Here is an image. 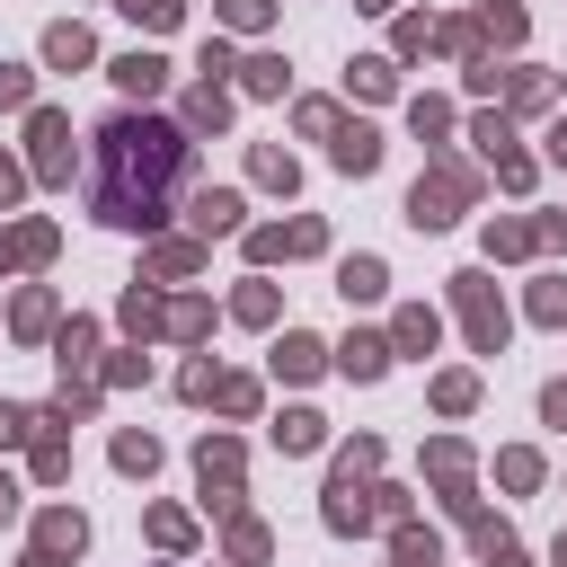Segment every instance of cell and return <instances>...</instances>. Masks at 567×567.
<instances>
[{"instance_id": "obj_25", "label": "cell", "mask_w": 567, "mask_h": 567, "mask_svg": "<svg viewBox=\"0 0 567 567\" xmlns=\"http://www.w3.org/2000/svg\"><path fill=\"white\" fill-rule=\"evenodd\" d=\"M230 558H239V567H257V558H266V523L230 514Z\"/></svg>"}, {"instance_id": "obj_24", "label": "cell", "mask_w": 567, "mask_h": 567, "mask_svg": "<svg viewBox=\"0 0 567 567\" xmlns=\"http://www.w3.org/2000/svg\"><path fill=\"white\" fill-rule=\"evenodd\" d=\"M9 319H18V337H44V328H53V292H18Z\"/></svg>"}, {"instance_id": "obj_20", "label": "cell", "mask_w": 567, "mask_h": 567, "mask_svg": "<svg viewBox=\"0 0 567 567\" xmlns=\"http://www.w3.org/2000/svg\"><path fill=\"white\" fill-rule=\"evenodd\" d=\"M195 257H204V239H159L151 248V275H195Z\"/></svg>"}, {"instance_id": "obj_44", "label": "cell", "mask_w": 567, "mask_h": 567, "mask_svg": "<svg viewBox=\"0 0 567 567\" xmlns=\"http://www.w3.org/2000/svg\"><path fill=\"white\" fill-rule=\"evenodd\" d=\"M549 159H567V115H558V124H549Z\"/></svg>"}, {"instance_id": "obj_48", "label": "cell", "mask_w": 567, "mask_h": 567, "mask_svg": "<svg viewBox=\"0 0 567 567\" xmlns=\"http://www.w3.org/2000/svg\"><path fill=\"white\" fill-rule=\"evenodd\" d=\"M558 567H567V532H558Z\"/></svg>"}, {"instance_id": "obj_19", "label": "cell", "mask_w": 567, "mask_h": 567, "mask_svg": "<svg viewBox=\"0 0 567 567\" xmlns=\"http://www.w3.org/2000/svg\"><path fill=\"white\" fill-rule=\"evenodd\" d=\"M248 168H257V186H284V195H292V177H301V168H292V151H275V142H257V159H248Z\"/></svg>"}, {"instance_id": "obj_12", "label": "cell", "mask_w": 567, "mask_h": 567, "mask_svg": "<svg viewBox=\"0 0 567 567\" xmlns=\"http://www.w3.org/2000/svg\"><path fill=\"white\" fill-rule=\"evenodd\" d=\"M337 372H346V381H381V372H390V337H346V346H337Z\"/></svg>"}, {"instance_id": "obj_21", "label": "cell", "mask_w": 567, "mask_h": 567, "mask_svg": "<svg viewBox=\"0 0 567 567\" xmlns=\"http://www.w3.org/2000/svg\"><path fill=\"white\" fill-rule=\"evenodd\" d=\"M115 470L151 478V470H159V443H151V434H115Z\"/></svg>"}, {"instance_id": "obj_35", "label": "cell", "mask_w": 567, "mask_h": 567, "mask_svg": "<svg viewBox=\"0 0 567 567\" xmlns=\"http://www.w3.org/2000/svg\"><path fill=\"white\" fill-rule=\"evenodd\" d=\"M390 80H399L390 62H354V80H346V89H363V97H390Z\"/></svg>"}, {"instance_id": "obj_3", "label": "cell", "mask_w": 567, "mask_h": 567, "mask_svg": "<svg viewBox=\"0 0 567 567\" xmlns=\"http://www.w3.org/2000/svg\"><path fill=\"white\" fill-rule=\"evenodd\" d=\"M452 301H461V319H470V346L496 354V346H505V301H496V284H487V275H452Z\"/></svg>"}, {"instance_id": "obj_41", "label": "cell", "mask_w": 567, "mask_h": 567, "mask_svg": "<svg viewBox=\"0 0 567 567\" xmlns=\"http://www.w3.org/2000/svg\"><path fill=\"white\" fill-rule=\"evenodd\" d=\"M540 416H549V425H567V381H549V390H540Z\"/></svg>"}, {"instance_id": "obj_14", "label": "cell", "mask_w": 567, "mask_h": 567, "mask_svg": "<svg viewBox=\"0 0 567 567\" xmlns=\"http://www.w3.org/2000/svg\"><path fill=\"white\" fill-rule=\"evenodd\" d=\"M80 540H89L80 514H44V523H35V558H80Z\"/></svg>"}, {"instance_id": "obj_9", "label": "cell", "mask_w": 567, "mask_h": 567, "mask_svg": "<svg viewBox=\"0 0 567 567\" xmlns=\"http://www.w3.org/2000/svg\"><path fill=\"white\" fill-rule=\"evenodd\" d=\"M328 151H337V168H346V177H372V168H381V133H372V124H337V133H328Z\"/></svg>"}, {"instance_id": "obj_23", "label": "cell", "mask_w": 567, "mask_h": 567, "mask_svg": "<svg viewBox=\"0 0 567 567\" xmlns=\"http://www.w3.org/2000/svg\"><path fill=\"white\" fill-rule=\"evenodd\" d=\"M230 319L266 328V319H275V292H266V284H239V292H230Z\"/></svg>"}, {"instance_id": "obj_18", "label": "cell", "mask_w": 567, "mask_h": 567, "mask_svg": "<svg viewBox=\"0 0 567 567\" xmlns=\"http://www.w3.org/2000/svg\"><path fill=\"white\" fill-rule=\"evenodd\" d=\"M319 434H328V425H319L310 408H284V416H275V443H284V452H319Z\"/></svg>"}, {"instance_id": "obj_40", "label": "cell", "mask_w": 567, "mask_h": 567, "mask_svg": "<svg viewBox=\"0 0 567 567\" xmlns=\"http://www.w3.org/2000/svg\"><path fill=\"white\" fill-rule=\"evenodd\" d=\"M27 425H35V416H27L18 399H0V443H27Z\"/></svg>"}, {"instance_id": "obj_34", "label": "cell", "mask_w": 567, "mask_h": 567, "mask_svg": "<svg viewBox=\"0 0 567 567\" xmlns=\"http://www.w3.org/2000/svg\"><path fill=\"white\" fill-rule=\"evenodd\" d=\"M115 9H124V18H142L151 35H159V27H177V0H115Z\"/></svg>"}, {"instance_id": "obj_42", "label": "cell", "mask_w": 567, "mask_h": 567, "mask_svg": "<svg viewBox=\"0 0 567 567\" xmlns=\"http://www.w3.org/2000/svg\"><path fill=\"white\" fill-rule=\"evenodd\" d=\"M487 567H523V549H514V540H496V549H487Z\"/></svg>"}, {"instance_id": "obj_17", "label": "cell", "mask_w": 567, "mask_h": 567, "mask_svg": "<svg viewBox=\"0 0 567 567\" xmlns=\"http://www.w3.org/2000/svg\"><path fill=\"white\" fill-rule=\"evenodd\" d=\"M390 354H434V310H399V328H390Z\"/></svg>"}, {"instance_id": "obj_10", "label": "cell", "mask_w": 567, "mask_h": 567, "mask_svg": "<svg viewBox=\"0 0 567 567\" xmlns=\"http://www.w3.org/2000/svg\"><path fill=\"white\" fill-rule=\"evenodd\" d=\"M115 89H124V97H159V89H168V62L133 44V53H115Z\"/></svg>"}, {"instance_id": "obj_4", "label": "cell", "mask_w": 567, "mask_h": 567, "mask_svg": "<svg viewBox=\"0 0 567 567\" xmlns=\"http://www.w3.org/2000/svg\"><path fill=\"white\" fill-rule=\"evenodd\" d=\"M27 142H35V177H44V186H62V177H71V115H62V106H35Z\"/></svg>"}, {"instance_id": "obj_33", "label": "cell", "mask_w": 567, "mask_h": 567, "mask_svg": "<svg viewBox=\"0 0 567 567\" xmlns=\"http://www.w3.org/2000/svg\"><path fill=\"white\" fill-rule=\"evenodd\" d=\"M266 18H275V0H221V27H239V35L266 27Z\"/></svg>"}, {"instance_id": "obj_1", "label": "cell", "mask_w": 567, "mask_h": 567, "mask_svg": "<svg viewBox=\"0 0 567 567\" xmlns=\"http://www.w3.org/2000/svg\"><path fill=\"white\" fill-rule=\"evenodd\" d=\"M186 159H195V133H186V124L133 115V106L106 115V124H97V177H89L97 221H115V230H159Z\"/></svg>"}, {"instance_id": "obj_26", "label": "cell", "mask_w": 567, "mask_h": 567, "mask_svg": "<svg viewBox=\"0 0 567 567\" xmlns=\"http://www.w3.org/2000/svg\"><path fill=\"white\" fill-rule=\"evenodd\" d=\"M532 239H540V230H532V221H496V230H487V257H523V248H532Z\"/></svg>"}, {"instance_id": "obj_5", "label": "cell", "mask_w": 567, "mask_h": 567, "mask_svg": "<svg viewBox=\"0 0 567 567\" xmlns=\"http://www.w3.org/2000/svg\"><path fill=\"white\" fill-rule=\"evenodd\" d=\"M319 248H328V230H319L310 213L284 221V230H248V257H257V266H266V257H319Z\"/></svg>"}, {"instance_id": "obj_11", "label": "cell", "mask_w": 567, "mask_h": 567, "mask_svg": "<svg viewBox=\"0 0 567 567\" xmlns=\"http://www.w3.org/2000/svg\"><path fill=\"white\" fill-rule=\"evenodd\" d=\"M53 257V221H9L0 230V266H44Z\"/></svg>"}, {"instance_id": "obj_36", "label": "cell", "mask_w": 567, "mask_h": 567, "mask_svg": "<svg viewBox=\"0 0 567 567\" xmlns=\"http://www.w3.org/2000/svg\"><path fill=\"white\" fill-rule=\"evenodd\" d=\"M408 124H416V133H452V106H443V97H416Z\"/></svg>"}, {"instance_id": "obj_32", "label": "cell", "mask_w": 567, "mask_h": 567, "mask_svg": "<svg viewBox=\"0 0 567 567\" xmlns=\"http://www.w3.org/2000/svg\"><path fill=\"white\" fill-rule=\"evenodd\" d=\"M532 319H549V328H558V319H567V275H549V284H540V292H532Z\"/></svg>"}, {"instance_id": "obj_43", "label": "cell", "mask_w": 567, "mask_h": 567, "mask_svg": "<svg viewBox=\"0 0 567 567\" xmlns=\"http://www.w3.org/2000/svg\"><path fill=\"white\" fill-rule=\"evenodd\" d=\"M9 195H18V159H0V204H9Z\"/></svg>"}, {"instance_id": "obj_37", "label": "cell", "mask_w": 567, "mask_h": 567, "mask_svg": "<svg viewBox=\"0 0 567 567\" xmlns=\"http://www.w3.org/2000/svg\"><path fill=\"white\" fill-rule=\"evenodd\" d=\"M496 478H505V487H532V478H540V452H505Z\"/></svg>"}, {"instance_id": "obj_29", "label": "cell", "mask_w": 567, "mask_h": 567, "mask_svg": "<svg viewBox=\"0 0 567 567\" xmlns=\"http://www.w3.org/2000/svg\"><path fill=\"white\" fill-rule=\"evenodd\" d=\"M434 549H443L434 532H416V523H399V567H434Z\"/></svg>"}, {"instance_id": "obj_27", "label": "cell", "mask_w": 567, "mask_h": 567, "mask_svg": "<svg viewBox=\"0 0 567 567\" xmlns=\"http://www.w3.org/2000/svg\"><path fill=\"white\" fill-rule=\"evenodd\" d=\"M159 319H168V301H151V292H124V328H133V337H151Z\"/></svg>"}, {"instance_id": "obj_22", "label": "cell", "mask_w": 567, "mask_h": 567, "mask_svg": "<svg viewBox=\"0 0 567 567\" xmlns=\"http://www.w3.org/2000/svg\"><path fill=\"white\" fill-rule=\"evenodd\" d=\"M239 80H248V97H284V62H275V53L239 62Z\"/></svg>"}, {"instance_id": "obj_8", "label": "cell", "mask_w": 567, "mask_h": 567, "mask_svg": "<svg viewBox=\"0 0 567 567\" xmlns=\"http://www.w3.org/2000/svg\"><path fill=\"white\" fill-rule=\"evenodd\" d=\"M177 124H186V133H221V124H230V89H221V80H195L186 106H177Z\"/></svg>"}, {"instance_id": "obj_46", "label": "cell", "mask_w": 567, "mask_h": 567, "mask_svg": "<svg viewBox=\"0 0 567 567\" xmlns=\"http://www.w3.org/2000/svg\"><path fill=\"white\" fill-rule=\"evenodd\" d=\"M354 9H372V18H381V9H399V0H354Z\"/></svg>"}, {"instance_id": "obj_47", "label": "cell", "mask_w": 567, "mask_h": 567, "mask_svg": "<svg viewBox=\"0 0 567 567\" xmlns=\"http://www.w3.org/2000/svg\"><path fill=\"white\" fill-rule=\"evenodd\" d=\"M27 567H62V558H35V549H27Z\"/></svg>"}, {"instance_id": "obj_15", "label": "cell", "mask_w": 567, "mask_h": 567, "mask_svg": "<svg viewBox=\"0 0 567 567\" xmlns=\"http://www.w3.org/2000/svg\"><path fill=\"white\" fill-rule=\"evenodd\" d=\"M89 53H97V44H89V27H80V18H62V27L44 35V62H53V71H80Z\"/></svg>"}, {"instance_id": "obj_31", "label": "cell", "mask_w": 567, "mask_h": 567, "mask_svg": "<svg viewBox=\"0 0 567 567\" xmlns=\"http://www.w3.org/2000/svg\"><path fill=\"white\" fill-rule=\"evenodd\" d=\"M470 399H478V381H470V372H443V381H434V408H452V416H461Z\"/></svg>"}, {"instance_id": "obj_39", "label": "cell", "mask_w": 567, "mask_h": 567, "mask_svg": "<svg viewBox=\"0 0 567 567\" xmlns=\"http://www.w3.org/2000/svg\"><path fill=\"white\" fill-rule=\"evenodd\" d=\"M71 470V443H35V478H62Z\"/></svg>"}, {"instance_id": "obj_45", "label": "cell", "mask_w": 567, "mask_h": 567, "mask_svg": "<svg viewBox=\"0 0 567 567\" xmlns=\"http://www.w3.org/2000/svg\"><path fill=\"white\" fill-rule=\"evenodd\" d=\"M9 514H18V487H9V478H0V523H9Z\"/></svg>"}, {"instance_id": "obj_6", "label": "cell", "mask_w": 567, "mask_h": 567, "mask_svg": "<svg viewBox=\"0 0 567 567\" xmlns=\"http://www.w3.org/2000/svg\"><path fill=\"white\" fill-rule=\"evenodd\" d=\"M195 470H204V496H213V505H239V443H230V434H204Z\"/></svg>"}, {"instance_id": "obj_16", "label": "cell", "mask_w": 567, "mask_h": 567, "mask_svg": "<svg viewBox=\"0 0 567 567\" xmlns=\"http://www.w3.org/2000/svg\"><path fill=\"white\" fill-rule=\"evenodd\" d=\"M381 284H390L381 257H346V266H337V292H346V301H381Z\"/></svg>"}, {"instance_id": "obj_28", "label": "cell", "mask_w": 567, "mask_h": 567, "mask_svg": "<svg viewBox=\"0 0 567 567\" xmlns=\"http://www.w3.org/2000/svg\"><path fill=\"white\" fill-rule=\"evenodd\" d=\"M151 540H159V549H186V540H195V523H186L177 505H159V514H151Z\"/></svg>"}, {"instance_id": "obj_30", "label": "cell", "mask_w": 567, "mask_h": 567, "mask_svg": "<svg viewBox=\"0 0 567 567\" xmlns=\"http://www.w3.org/2000/svg\"><path fill=\"white\" fill-rule=\"evenodd\" d=\"M89 346H97V328H89V319H71V328H62V372H80V363H89Z\"/></svg>"}, {"instance_id": "obj_13", "label": "cell", "mask_w": 567, "mask_h": 567, "mask_svg": "<svg viewBox=\"0 0 567 567\" xmlns=\"http://www.w3.org/2000/svg\"><path fill=\"white\" fill-rule=\"evenodd\" d=\"M319 363H328V346H319V337H301V328H284V346H275V372H284V381H310Z\"/></svg>"}, {"instance_id": "obj_2", "label": "cell", "mask_w": 567, "mask_h": 567, "mask_svg": "<svg viewBox=\"0 0 567 567\" xmlns=\"http://www.w3.org/2000/svg\"><path fill=\"white\" fill-rule=\"evenodd\" d=\"M470 195H478V177L443 159V168H425V177H416V195H408V221H416V230H443V221H461V204H470Z\"/></svg>"}, {"instance_id": "obj_38", "label": "cell", "mask_w": 567, "mask_h": 567, "mask_svg": "<svg viewBox=\"0 0 567 567\" xmlns=\"http://www.w3.org/2000/svg\"><path fill=\"white\" fill-rule=\"evenodd\" d=\"M27 97H35V80H27L18 62H0V106H27Z\"/></svg>"}, {"instance_id": "obj_7", "label": "cell", "mask_w": 567, "mask_h": 567, "mask_svg": "<svg viewBox=\"0 0 567 567\" xmlns=\"http://www.w3.org/2000/svg\"><path fill=\"white\" fill-rule=\"evenodd\" d=\"M239 213H248V204H239V186H204V195L186 204L195 239H230V230H239Z\"/></svg>"}]
</instances>
